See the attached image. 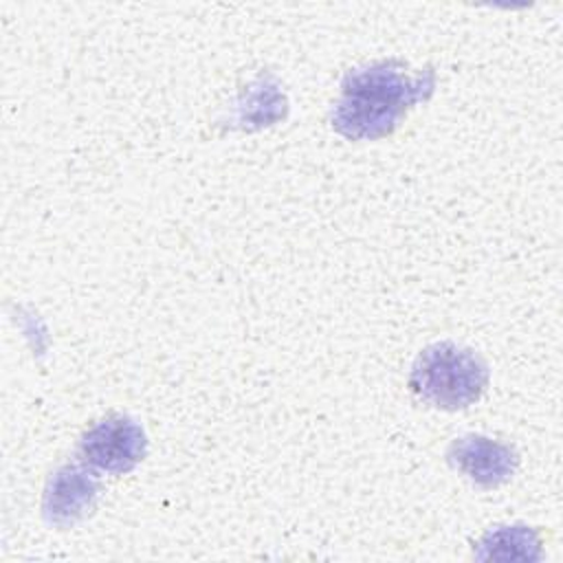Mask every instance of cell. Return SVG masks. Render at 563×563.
Wrapping results in <instances>:
<instances>
[{
    "instance_id": "obj_1",
    "label": "cell",
    "mask_w": 563,
    "mask_h": 563,
    "mask_svg": "<svg viewBox=\"0 0 563 563\" xmlns=\"http://www.w3.org/2000/svg\"><path fill=\"white\" fill-rule=\"evenodd\" d=\"M341 88L332 125L347 139H378L433 90V73L411 77L394 62H378L350 70Z\"/></svg>"
},
{
    "instance_id": "obj_2",
    "label": "cell",
    "mask_w": 563,
    "mask_h": 563,
    "mask_svg": "<svg viewBox=\"0 0 563 563\" xmlns=\"http://www.w3.org/2000/svg\"><path fill=\"white\" fill-rule=\"evenodd\" d=\"M486 383L484 361L473 350L449 341L424 347L409 376V387L420 400L449 411L479 400Z\"/></svg>"
},
{
    "instance_id": "obj_3",
    "label": "cell",
    "mask_w": 563,
    "mask_h": 563,
    "mask_svg": "<svg viewBox=\"0 0 563 563\" xmlns=\"http://www.w3.org/2000/svg\"><path fill=\"white\" fill-rule=\"evenodd\" d=\"M145 433L141 424L125 416H112L97 422L79 442L84 464L103 473H128L145 455Z\"/></svg>"
},
{
    "instance_id": "obj_4",
    "label": "cell",
    "mask_w": 563,
    "mask_h": 563,
    "mask_svg": "<svg viewBox=\"0 0 563 563\" xmlns=\"http://www.w3.org/2000/svg\"><path fill=\"white\" fill-rule=\"evenodd\" d=\"M449 462L479 486H499L512 477L517 453L497 440L484 435H464L449 449Z\"/></svg>"
},
{
    "instance_id": "obj_5",
    "label": "cell",
    "mask_w": 563,
    "mask_h": 563,
    "mask_svg": "<svg viewBox=\"0 0 563 563\" xmlns=\"http://www.w3.org/2000/svg\"><path fill=\"white\" fill-rule=\"evenodd\" d=\"M97 497V479L81 466H62L46 486L44 515L51 523L70 526L81 519Z\"/></svg>"
},
{
    "instance_id": "obj_6",
    "label": "cell",
    "mask_w": 563,
    "mask_h": 563,
    "mask_svg": "<svg viewBox=\"0 0 563 563\" xmlns=\"http://www.w3.org/2000/svg\"><path fill=\"white\" fill-rule=\"evenodd\" d=\"M477 556L482 559H534L537 552V537L526 526H506L490 532L482 543Z\"/></svg>"
}]
</instances>
